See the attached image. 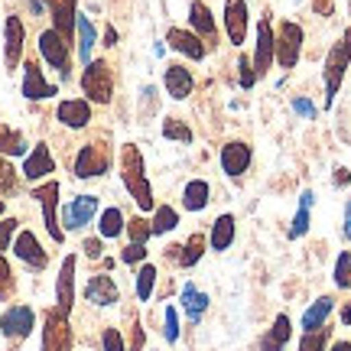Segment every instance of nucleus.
Instances as JSON below:
<instances>
[{"mask_svg":"<svg viewBox=\"0 0 351 351\" xmlns=\"http://www.w3.org/2000/svg\"><path fill=\"white\" fill-rule=\"evenodd\" d=\"M121 179H124L130 199L137 202L140 212H153L156 202H153V189L147 182V173H143V156L134 143H124L121 147Z\"/></svg>","mask_w":351,"mask_h":351,"instance_id":"1","label":"nucleus"},{"mask_svg":"<svg viewBox=\"0 0 351 351\" xmlns=\"http://www.w3.org/2000/svg\"><path fill=\"white\" fill-rule=\"evenodd\" d=\"M82 91H85V101L91 104H111L114 98V72L104 59H91L82 72Z\"/></svg>","mask_w":351,"mask_h":351,"instance_id":"2","label":"nucleus"},{"mask_svg":"<svg viewBox=\"0 0 351 351\" xmlns=\"http://www.w3.org/2000/svg\"><path fill=\"white\" fill-rule=\"evenodd\" d=\"M348 62H351V29H345L339 43L328 49V59H326V104L328 108H332V101H335L341 82H345Z\"/></svg>","mask_w":351,"mask_h":351,"instance_id":"3","label":"nucleus"},{"mask_svg":"<svg viewBox=\"0 0 351 351\" xmlns=\"http://www.w3.org/2000/svg\"><path fill=\"white\" fill-rule=\"evenodd\" d=\"M111 169V147L104 140H91L85 143L75 156V176L78 179H95Z\"/></svg>","mask_w":351,"mask_h":351,"instance_id":"4","label":"nucleus"},{"mask_svg":"<svg viewBox=\"0 0 351 351\" xmlns=\"http://www.w3.org/2000/svg\"><path fill=\"white\" fill-rule=\"evenodd\" d=\"M72 326H69V315L59 309H49L43 319V351H72Z\"/></svg>","mask_w":351,"mask_h":351,"instance_id":"5","label":"nucleus"},{"mask_svg":"<svg viewBox=\"0 0 351 351\" xmlns=\"http://www.w3.org/2000/svg\"><path fill=\"white\" fill-rule=\"evenodd\" d=\"M69 46H72V43H65V39L59 36L52 26L39 33V52H43V59H46V62L59 72V78H62V82L69 78V65H72V49H69Z\"/></svg>","mask_w":351,"mask_h":351,"instance_id":"6","label":"nucleus"},{"mask_svg":"<svg viewBox=\"0 0 351 351\" xmlns=\"http://www.w3.org/2000/svg\"><path fill=\"white\" fill-rule=\"evenodd\" d=\"M33 199L43 205V218H46V231H49V238L56 241V244H62L65 231H62V225H59V215H56V208H59V182H56V179L43 182L39 189H33Z\"/></svg>","mask_w":351,"mask_h":351,"instance_id":"7","label":"nucleus"},{"mask_svg":"<svg viewBox=\"0 0 351 351\" xmlns=\"http://www.w3.org/2000/svg\"><path fill=\"white\" fill-rule=\"evenodd\" d=\"M33 328H36V313L29 306H23V302L10 306L7 313L0 315V335H7L10 341H23Z\"/></svg>","mask_w":351,"mask_h":351,"instance_id":"8","label":"nucleus"},{"mask_svg":"<svg viewBox=\"0 0 351 351\" xmlns=\"http://www.w3.org/2000/svg\"><path fill=\"white\" fill-rule=\"evenodd\" d=\"M302 52V26L300 23H280V36H276V62L280 69H293L300 62Z\"/></svg>","mask_w":351,"mask_h":351,"instance_id":"9","label":"nucleus"},{"mask_svg":"<svg viewBox=\"0 0 351 351\" xmlns=\"http://www.w3.org/2000/svg\"><path fill=\"white\" fill-rule=\"evenodd\" d=\"M98 215V195H75L62 208V231H82Z\"/></svg>","mask_w":351,"mask_h":351,"instance_id":"10","label":"nucleus"},{"mask_svg":"<svg viewBox=\"0 0 351 351\" xmlns=\"http://www.w3.org/2000/svg\"><path fill=\"white\" fill-rule=\"evenodd\" d=\"M10 251L16 254V261H23L29 270H46V263H49V254L43 251V244L33 231H20L16 238H13Z\"/></svg>","mask_w":351,"mask_h":351,"instance_id":"11","label":"nucleus"},{"mask_svg":"<svg viewBox=\"0 0 351 351\" xmlns=\"http://www.w3.org/2000/svg\"><path fill=\"white\" fill-rule=\"evenodd\" d=\"M3 62H7V72H13L20 59H23V39H26V29H23V20L20 16H7L3 23Z\"/></svg>","mask_w":351,"mask_h":351,"instance_id":"12","label":"nucleus"},{"mask_svg":"<svg viewBox=\"0 0 351 351\" xmlns=\"http://www.w3.org/2000/svg\"><path fill=\"white\" fill-rule=\"evenodd\" d=\"M72 306H75V254H69L62 261V270L56 280V309L69 315Z\"/></svg>","mask_w":351,"mask_h":351,"instance_id":"13","label":"nucleus"},{"mask_svg":"<svg viewBox=\"0 0 351 351\" xmlns=\"http://www.w3.org/2000/svg\"><path fill=\"white\" fill-rule=\"evenodd\" d=\"M274 62H276V39H274V29H270V20L263 16L261 23H257V56H254V72H257V75H267Z\"/></svg>","mask_w":351,"mask_h":351,"instance_id":"14","label":"nucleus"},{"mask_svg":"<svg viewBox=\"0 0 351 351\" xmlns=\"http://www.w3.org/2000/svg\"><path fill=\"white\" fill-rule=\"evenodd\" d=\"M251 147L244 143V140H231L221 147V169H225L231 179H241V176L247 173V166H251Z\"/></svg>","mask_w":351,"mask_h":351,"instance_id":"15","label":"nucleus"},{"mask_svg":"<svg viewBox=\"0 0 351 351\" xmlns=\"http://www.w3.org/2000/svg\"><path fill=\"white\" fill-rule=\"evenodd\" d=\"M56 121H59L62 127H69V130H82V127H88V121H91V104H88L85 98L59 101V108H56Z\"/></svg>","mask_w":351,"mask_h":351,"instance_id":"16","label":"nucleus"},{"mask_svg":"<svg viewBox=\"0 0 351 351\" xmlns=\"http://www.w3.org/2000/svg\"><path fill=\"white\" fill-rule=\"evenodd\" d=\"M85 300L91 302V306H101V309H104V306H114V302L121 300V289L114 283V276L95 274L85 283Z\"/></svg>","mask_w":351,"mask_h":351,"instance_id":"17","label":"nucleus"},{"mask_svg":"<svg viewBox=\"0 0 351 351\" xmlns=\"http://www.w3.org/2000/svg\"><path fill=\"white\" fill-rule=\"evenodd\" d=\"M225 29L231 46H244V36H247V3L244 0H228L225 3Z\"/></svg>","mask_w":351,"mask_h":351,"instance_id":"18","label":"nucleus"},{"mask_svg":"<svg viewBox=\"0 0 351 351\" xmlns=\"http://www.w3.org/2000/svg\"><path fill=\"white\" fill-rule=\"evenodd\" d=\"M49 173H56V160H52L46 143H36L33 153H26V160H23V179L39 182V179H46Z\"/></svg>","mask_w":351,"mask_h":351,"instance_id":"19","label":"nucleus"},{"mask_svg":"<svg viewBox=\"0 0 351 351\" xmlns=\"http://www.w3.org/2000/svg\"><path fill=\"white\" fill-rule=\"evenodd\" d=\"M49 3V13H52V29L65 39V43H72V33H75V0H46Z\"/></svg>","mask_w":351,"mask_h":351,"instance_id":"20","label":"nucleus"},{"mask_svg":"<svg viewBox=\"0 0 351 351\" xmlns=\"http://www.w3.org/2000/svg\"><path fill=\"white\" fill-rule=\"evenodd\" d=\"M163 85H166V91H169L173 101H186L189 95H192V88H195V78H192V72H189L186 65L173 62V65H166Z\"/></svg>","mask_w":351,"mask_h":351,"instance_id":"21","label":"nucleus"},{"mask_svg":"<svg viewBox=\"0 0 351 351\" xmlns=\"http://www.w3.org/2000/svg\"><path fill=\"white\" fill-rule=\"evenodd\" d=\"M56 95V85L43 78V69H39L33 59L23 65V98L29 101H46Z\"/></svg>","mask_w":351,"mask_h":351,"instance_id":"22","label":"nucleus"},{"mask_svg":"<svg viewBox=\"0 0 351 351\" xmlns=\"http://www.w3.org/2000/svg\"><path fill=\"white\" fill-rule=\"evenodd\" d=\"M166 43L173 46L176 52H182V56H189V59H205V46H202V39L195 36V33H189V29H179V26H173L169 33H166Z\"/></svg>","mask_w":351,"mask_h":351,"instance_id":"23","label":"nucleus"},{"mask_svg":"<svg viewBox=\"0 0 351 351\" xmlns=\"http://www.w3.org/2000/svg\"><path fill=\"white\" fill-rule=\"evenodd\" d=\"M189 23H192V33L199 39H215L218 36V26H215V20H212V10L205 7V3H192L189 7Z\"/></svg>","mask_w":351,"mask_h":351,"instance_id":"24","label":"nucleus"},{"mask_svg":"<svg viewBox=\"0 0 351 351\" xmlns=\"http://www.w3.org/2000/svg\"><path fill=\"white\" fill-rule=\"evenodd\" d=\"M332 309H335V300H332V296H319V300L302 313V332H315V328H322L328 322Z\"/></svg>","mask_w":351,"mask_h":351,"instance_id":"25","label":"nucleus"},{"mask_svg":"<svg viewBox=\"0 0 351 351\" xmlns=\"http://www.w3.org/2000/svg\"><path fill=\"white\" fill-rule=\"evenodd\" d=\"M289 315H276L274 326L267 328V335L261 339V351H283L289 341Z\"/></svg>","mask_w":351,"mask_h":351,"instance_id":"26","label":"nucleus"},{"mask_svg":"<svg viewBox=\"0 0 351 351\" xmlns=\"http://www.w3.org/2000/svg\"><path fill=\"white\" fill-rule=\"evenodd\" d=\"M208 202H212V186L205 179H192L186 186V192H182V205H186L189 212H202Z\"/></svg>","mask_w":351,"mask_h":351,"instance_id":"27","label":"nucleus"},{"mask_svg":"<svg viewBox=\"0 0 351 351\" xmlns=\"http://www.w3.org/2000/svg\"><path fill=\"white\" fill-rule=\"evenodd\" d=\"M0 153L3 156H26V137L0 117Z\"/></svg>","mask_w":351,"mask_h":351,"instance_id":"28","label":"nucleus"},{"mask_svg":"<svg viewBox=\"0 0 351 351\" xmlns=\"http://www.w3.org/2000/svg\"><path fill=\"white\" fill-rule=\"evenodd\" d=\"M234 244V215H218L212 228V251L225 254Z\"/></svg>","mask_w":351,"mask_h":351,"instance_id":"29","label":"nucleus"},{"mask_svg":"<svg viewBox=\"0 0 351 351\" xmlns=\"http://www.w3.org/2000/svg\"><path fill=\"white\" fill-rule=\"evenodd\" d=\"M182 306H186V313H189V322L199 326V319L205 315V309H208V293H202L199 287L189 283V287L182 289Z\"/></svg>","mask_w":351,"mask_h":351,"instance_id":"30","label":"nucleus"},{"mask_svg":"<svg viewBox=\"0 0 351 351\" xmlns=\"http://www.w3.org/2000/svg\"><path fill=\"white\" fill-rule=\"evenodd\" d=\"M75 33H78V56H82V62H91V49H95V23L78 13L75 16Z\"/></svg>","mask_w":351,"mask_h":351,"instance_id":"31","label":"nucleus"},{"mask_svg":"<svg viewBox=\"0 0 351 351\" xmlns=\"http://www.w3.org/2000/svg\"><path fill=\"white\" fill-rule=\"evenodd\" d=\"M127 228L124 221V212L117 208V205H111V208H104L98 218V231H101V238H121V231Z\"/></svg>","mask_w":351,"mask_h":351,"instance_id":"32","label":"nucleus"},{"mask_svg":"<svg viewBox=\"0 0 351 351\" xmlns=\"http://www.w3.org/2000/svg\"><path fill=\"white\" fill-rule=\"evenodd\" d=\"M202 257H205V234H199V231H195V234L182 244V251H179V267H182V270H189V267H195Z\"/></svg>","mask_w":351,"mask_h":351,"instance_id":"33","label":"nucleus"},{"mask_svg":"<svg viewBox=\"0 0 351 351\" xmlns=\"http://www.w3.org/2000/svg\"><path fill=\"white\" fill-rule=\"evenodd\" d=\"M153 234H169V231H176L179 228V212H176L173 205H160L156 212H153Z\"/></svg>","mask_w":351,"mask_h":351,"instance_id":"34","label":"nucleus"},{"mask_svg":"<svg viewBox=\"0 0 351 351\" xmlns=\"http://www.w3.org/2000/svg\"><path fill=\"white\" fill-rule=\"evenodd\" d=\"M153 287H156V267H153V263H143L137 270V300L150 302Z\"/></svg>","mask_w":351,"mask_h":351,"instance_id":"35","label":"nucleus"},{"mask_svg":"<svg viewBox=\"0 0 351 351\" xmlns=\"http://www.w3.org/2000/svg\"><path fill=\"white\" fill-rule=\"evenodd\" d=\"M124 231H127V238H130V244H147L153 238V228L147 218H130Z\"/></svg>","mask_w":351,"mask_h":351,"instance_id":"36","label":"nucleus"},{"mask_svg":"<svg viewBox=\"0 0 351 351\" xmlns=\"http://www.w3.org/2000/svg\"><path fill=\"white\" fill-rule=\"evenodd\" d=\"M163 137L176 140V143H192V130H189L179 117H166L163 121Z\"/></svg>","mask_w":351,"mask_h":351,"instance_id":"37","label":"nucleus"},{"mask_svg":"<svg viewBox=\"0 0 351 351\" xmlns=\"http://www.w3.org/2000/svg\"><path fill=\"white\" fill-rule=\"evenodd\" d=\"M328 332H332L328 326L315 328V332H302L300 351H326V345H328Z\"/></svg>","mask_w":351,"mask_h":351,"instance_id":"38","label":"nucleus"},{"mask_svg":"<svg viewBox=\"0 0 351 351\" xmlns=\"http://www.w3.org/2000/svg\"><path fill=\"white\" fill-rule=\"evenodd\" d=\"M335 287L351 289V251H341L335 261Z\"/></svg>","mask_w":351,"mask_h":351,"instance_id":"39","label":"nucleus"},{"mask_svg":"<svg viewBox=\"0 0 351 351\" xmlns=\"http://www.w3.org/2000/svg\"><path fill=\"white\" fill-rule=\"evenodd\" d=\"M13 289H16V276H13L10 263H7L3 251H0V300H10Z\"/></svg>","mask_w":351,"mask_h":351,"instance_id":"40","label":"nucleus"},{"mask_svg":"<svg viewBox=\"0 0 351 351\" xmlns=\"http://www.w3.org/2000/svg\"><path fill=\"white\" fill-rule=\"evenodd\" d=\"M101 351H127V341H124V335H121V328L108 326L101 332Z\"/></svg>","mask_w":351,"mask_h":351,"instance_id":"41","label":"nucleus"},{"mask_svg":"<svg viewBox=\"0 0 351 351\" xmlns=\"http://www.w3.org/2000/svg\"><path fill=\"white\" fill-rule=\"evenodd\" d=\"M238 69H241L238 85L244 88V91H251V88H254V82H257V72H251V69H254V65H251V59H247V56H241V59H238Z\"/></svg>","mask_w":351,"mask_h":351,"instance_id":"42","label":"nucleus"},{"mask_svg":"<svg viewBox=\"0 0 351 351\" xmlns=\"http://www.w3.org/2000/svg\"><path fill=\"white\" fill-rule=\"evenodd\" d=\"M16 189V169L7 160H0V195H7Z\"/></svg>","mask_w":351,"mask_h":351,"instance_id":"43","label":"nucleus"},{"mask_svg":"<svg viewBox=\"0 0 351 351\" xmlns=\"http://www.w3.org/2000/svg\"><path fill=\"white\" fill-rule=\"evenodd\" d=\"M16 218H3L0 221V251H10V244H13V234H16Z\"/></svg>","mask_w":351,"mask_h":351,"instance_id":"44","label":"nucleus"},{"mask_svg":"<svg viewBox=\"0 0 351 351\" xmlns=\"http://www.w3.org/2000/svg\"><path fill=\"white\" fill-rule=\"evenodd\" d=\"M166 341H179V313L176 306H166V328H163Z\"/></svg>","mask_w":351,"mask_h":351,"instance_id":"45","label":"nucleus"},{"mask_svg":"<svg viewBox=\"0 0 351 351\" xmlns=\"http://www.w3.org/2000/svg\"><path fill=\"white\" fill-rule=\"evenodd\" d=\"M121 261L124 263H147V244H127L121 251Z\"/></svg>","mask_w":351,"mask_h":351,"instance_id":"46","label":"nucleus"},{"mask_svg":"<svg viewBox=\"0 0 351 351\" xmlns=\"http://www.w3.org/2000/svg\"><path fill=\"white\" fill-rule=\"evenodd\" d=\"M309 231V208H302L300 205V212H296V218H293V228H289V238H302Z\"/></svg>","mask_w":351,"mask_h":351,"instance_id":"47","label":"nucleus"},{"mask_svg":"<svg viewBox=\"0 0 351 351\" xmlns=\"http://www.w3.org/2000/svg\"><path fill=\"white\" fill-rule=\"evenodd\" d=\"M82 251H85V257H91V261H98L101 251H104V244H101V238H85V244H82Z\"/></svg>","mask_w":351,"mask_h":351,"instance_id":"48","label":"nucleus"},{"mask_svg":"<svg viewBox=\"0 0 351 351\" xmlns=\"http://www.w3.org/2000/svg\"><path fill=\"white\" fill-rule=\"evenodd\" d=\"M293 111L302 114L306 121H313V117H315V108H313V104H309L306 98H296V101H293Z\"/></svg>","mask_w":351,"mask_h":351,"instance_id":"49","label":"nucleus"},{"mask_svg":"<svg viewBox=\"0 0 351 351\" xmlns=\"http://www.w3.org/2000/svg\"><path fill=\"white\" fill-rule=\"evenodd\" d=\"M313 10L319 13V16H332L335 3H332V0H313Z\"/></svg>","mask_w":351,"mask_h":351,"instance_id":"50","label":"nucleus"},{"mask_svg":"<svg viewBox=\"0 0 351 351\" xmlns=\"http://www.w3.org/2000/svg\"><path fill=\"white\" fill-rule=\"evenodd\" d=\"M351 182V176H348V169H345V166H339V169H335V186L339 189H345Z\"/></svg>","mask_w":351,"mask_h":351,"instance_id":"51","label":"nucleus"},{"mask_svg":"<svg viewBox=\"0 0 351 351\" xmlns=\"http://www.w3.org/2000/svg\"><path fill=\"white\" fill-rule=\"evenodd\" d=\"M143 348V328H140V322H134V351Z\"/></svg>","mask_w":351,"mask_h":351,"instance_id":"52","label":"nucleus"},{"mask_svg":"<svg viewBox=\"0 0 351 351\" xmlns=\"http://www.w3.org/2000/svg\"><path fill=\"white\" fill-rule=\"evenodd\" d=\"M341 231H345V238L351 241V199H348V205H345V228H341Z\"/></svg>","mask_w":351,"mask_h":351,"instance_id":"53","label":"nucleus"},{"mask_svg":"<svg viewBox=\"0 0 351 351\" xmlns=\"http://www.w3.org/2000/svg\"><path fill=\"white\" fill-rule=\"evenodd\" d=\"M104 46H117V29H114V26L104 29Z\"/></svg>","mask_w":351,"mask_h":351,"instance_id":"54","label":"nucleus"},{"mask_svg":"<svg viewBox=\"0 0 351 351\" xmlns=\"http://www.w3.org/2000/svg\"><path fill=\"white\" fill-rule=\"evenodd\" d=\"M328 351H351V341H335Z\"/></svg>","mask_w":351,"mask_h":351,"instance_id":"55","label":"nucleus"},{"mask_svg":"<svg viewBox=\"0 0 351 351\" xmlns=\"http://www.w3.org/2000/svg\"><path fill=\"white\" fill-rule=\"evenodd\" d=\"M341 322H345V326L351 322V306H345V309H341Z\"/></svg>","mask_w":351,"mask_h":351,"instance_id":"56","label":"nucleus"},{"mask_svg":"<svg viewBox=\"0 0 351 351\" xmlns=\"http://www.w3.org/2000/svg\"><path fill=\"white\" fill-rule=\"evenodd\" d=\"M29 7H33V13H43V0H29Z\"/></svg>","mask_w":351,"mask_h":351,"instance_id":"57","label":"nucleus"},{"mask_svg":"<svg viewBox=\"0 0 351 351\" xmlns=\"http://www.w3.org/2000/svg\"><path fill=\"white\" fill-rule=\"evenodd\" d=\"M3 212H7V205H3V199H0V215H3Z\"/></svg>","mask_w":351,"mask_h":351,"instance_id":"58","label":"nucleus"}]
</instances>
